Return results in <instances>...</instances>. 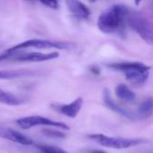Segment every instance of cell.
Returning a JSON list of instances; mask_svg holds the SVG:
<instances>
[{
  "mask_svg": "<svg viewBox=\"0 0 153 153\" xmlns=\"http://www.w3.org/2000/svg\"><path fill=\"white\" fill-rule=\"evenodd\" d=\"M131 9L125 4H114L102 13L98 19V27L104 33H114L126 23Z\"/></svg>",
  "mask_w": 153,
  "mask_h": 153,
  "instance_id": "6da1fadb",
  "label": "cell"
},
{
  "mask_svg": "<svg viewBox=\"0 0 153 153\" xmlns=\"http://www.w3.org/2000/svg\"><path fill=\"white\" fill-rule=\"evenodd\" d=\"M30 1H31V0H30Z\"/></svg>",
  "mask_w": 153,
  "mask_h": 153,
  "instance_id": "d4e9b609",
  "label": "cell"
},
{
  "mask_svg": "<svg viewBox=\"0 0 153 153\" xmlns=\"http://www.w3.org/2000/svg\"><path fill=\"white\" fill-rule=\"evenodd\" d=\"M16 124L23 130H28L30 129L34 126H52V127H56L62 130H69V126L63 123V122H57L51 120L49 118H47L45 117L41 116H30V117H22L16 120Z\"/></svg>",
  "mask_w": 153,
  "mask_h": 153,
  "instance_id": "8992f818",
  "label": "cell"
},
{
  "mask_svg": "<svg viewBox=\"0 0 153 153\" xmlns=\"http://www.w3.org/2000/svg\"><path fill=\"white\" fill-rule=\"evenodd\" d=\"M82 104H83V100H82V98L80 97V98H77L76 100H74V101H72L69 104L53 105L52 108L56 111H57V112H59V113H61V114H63V115H65V116H66L68 117L74 118L79 114V112H80V110H81V108L82 107Z\"/></svg>",
  "mask_w": 153,
  "mask_h": 153,
  "instance_id": "9c48e42d",
  "label": "cell"
},
{
  "mask_svg": "<svg viewBox=\"0 0 153 153\" xmlns=\"http://www.w3.org/2000/svg\"><path fill=\"white\" fill-rule=\"evenodd\" d=\"M153 113V98H147L138 107V117L145 118Z\"/></svg>",
  "mask_w": 153,
  "mask_h": 153,
  "instance_id": "9a60e30c",
  "label": "cell"
},
{
  "mask_svg": "<svg viewBox=\"0 0 153 153\" xmlns=\"http://www.w3.org/2000/svg\"><path fill=\"white\" fill-rule=\"evenodd\" d=\"M18 52L15 55V56L13 58V60L18 62H45V61L56 59L59 56L58 52H50V53L29 52V53H21V54H19Z\"/></svg>",
  "mask_w": 153,
  "mask_h": 153,
  "instance_id": "52a82bcc",
  "label": "cell"
},
{
  "mask_svg": "<svg viewBox=\"0 0 153 153\" xmlns=\"http://www.w3.org/2000/svg\"><path fill=\"white\" fill-rule=\"evenodd\" d=\"M0 138L22 144V145H31L33 141L30 137L26 134H23L16 130H13L10 127L0 126Z\"/></svg>",
  "mask_w": 153,
  "mask_h": 153,
  "instance_id": "ba28073f",
  "label": "cell"
},
{
  "mask_svg": "<svg viewBox=\"0 0 153 153\" xmlns=\"http://www.w3.org/2000/svg\"><path fill=\"white\" fill-rule=\"evenodd\" d=\"M142 1H143V0H134V4H135L136 5H139V4H141Z\"/></svg>",
  "mask_w": 153,
  "mask_h": 153,
  "instance_id": "7402d4cb",
  "label": "cell"
},
{
  "mask_svg": "<svg viewBox=\"0 0 153 153\" xmlns=\"http://www.w3.org/2000/svg\"><path fill=\"white\" fill-rule=\"evenodd\" d=\"M36 147L39 150V152L44 153H68L59 147L52 145H37Z\"/></svg>",
  "mask_w": 153,
  "mask_h": 153,
  "instance_id": "2e32d148",
  "label": "cell"
},
{
  "mask_svg": "<svg viewBox=\"0 0 153 153\" xmlns=\"http://www.w3.org/2000/svg\"><path fill=\"white\" fill-rule=\"evenodd\" d=\"M88 137L97 142L100 145L103 147L116 149V150L128 149L131 147H134V146L148 143V141L145 139L112 137V136H107L104 134H90L88 135Z\"/></svg>",
  "mask_w": 153,
  "mask_h": 153,
  "instance_id": "277c9868",
  "label": "cell"
},
{
  "mask_svg": "<svg viewBox=\"0 0 153 153\" xmlns=\"http://www.w3.org/2000/svg\"><path fill=\"white\" fill-rule=\"evenodd\" d=\"M42 134L44 135H46L47 137L55 138V139H63V138H65V136H66V134L63 132L54 130V129H48V128L43 129Z\"/></svg>",
  "mask_w": 153,
  "mask_h": 153,
  "instance_id": "e0dca14e",
  "label": "cell"
},
{
  "mask_svg": "<svg viewBox=\"0 0 153 153\" xmlns=\"http://www.w3.org/2000/svg\"><path fill=\"white\" fill-rule=\"evenodd\" d=\"M91 71L93 74H99V73H100V70H99V68H98L97 66H92L91 69Z\"/></svg>",
  "mask_w": 153,
  "mask_h": 153,
  "instance_id": "44dd1931",
  "label": "cell"
},
{
  "mask_svg": "<svg viewBox=\"0 0 153 153\" xmlns=\"http://www.w3.org/2000/svg\"><path fill=\"white\" fill-rule=\"evenodd\" d=\"M44 5L51 8V9H57L59 4H58V0H39Z\"/></svg>",
  "mask_w": 153,
  "mask_h": 153,
  "instance_id": "ac0fdd59",
  "label": "cell"
},
{
  "mask_svg": "<svg viewBox=\"0 0 153 153\" xmlns=\"http://www.w3.org/2000/svg\"><path fill=\"white\" fill-rule=\"evenodd\" d=\"M17 52H8V51H5V52L0 54V62L4 61V60H8V59H11V58L13 59L15 56V55L17 54Z\"/></svg>",
  "mask_w": 153,
  "mask_h": 153,
  "instance_id": "d6986e66",
  "label": "cell"
},
{
  "mask_svg": "<svg viewBox=\"0 0 153 153\" xmlns=\"http://www.w3.org/2000/svg\"><path fill=\"white\" fill-rule=\"evenodd\" d=\"M108 66L112 70L123 73L126 80L135 86L144 84L149 78L151 71V66L141 62L113 63Z\"/></svg>",
  "mask_w": 153,
  "mask_h": 153,
  "instance_id": "7a4b0ae2",
  "label": "cell"
},
{
  "mask_svg": "<svg viewBox=\"0 0 153 153\" xmlns=\"http://www.w3.org/2000/svg\"><path fill=\"white\" fill-rule=\"evenodd\" d=\"M103 100H104L105 105L109 109H111L112 111H114V112H116V113H117V114H119V115H121V116H123V117H125L126 118H129V119H133L134 120V119H135L137 117V116L134 115L130 110H128V109L125 108L124 107L117 104L113 100V99L111 98L110 93H109L108 90H107V89L103 92Z\"/></svg>",
  "mask_w": 153,
  "mask_h": 153,
  "instance_id": "30bf717a",
  "label": "cell"
},
{
  "mask_svg": "<svg viewBox=\"0 0 153 153\" xmlns=\"http://www.w3.org/2000/svg\"><path fill=\"white\" fill-rule=\"evenodd\" d=\"M152 153H153V152H152Z\"/></svg>",
  "mask_w": 153,
  "mask_h": 153,
  "instance_id": "484cf974",
  "label": "cell"
},
{
  "mask_svg": "<svg viewBox=\"0 0 153 153\" xmlns=\"http://www.w3.org/2000/svg\"><path fill=\"white\" fill-rule=\"evenodd\" d=\"M86 153H107L106 152L100 151V150H89Z\"/></svg>",
  "mask_w": 153,
  "mask_h": 153,
  "instance_id": "ffe728a7",
  "label": "cell"
},
{
  "mask_svg": "<svg viewBox=\"0 0 153 153\" xmlns=\"http://www.w3.org/2000/svg\"><path fill=\"white\" fill-rule=\"evenodd\" d=\"M90 1H91V3H94V2H96V1H97V0H90Z\"/></svg>",
  "mask_w": 153,
  "mask_h": 153,
  "instance_id": "603a6c76",
  "label": "cell"
},
{
  "mask_svg": "<svg viewBox=\"0 0 153 153\" xmlns=\"http://www.w3.org/2000/svg\"><path fill=\"white\" fill-rule=\"evenodd\" d=\"M66 5L71 13L80 20H87L91 15V11L86 4L79 0H67Z\"/></svg>",
  "mask_w": 153,
  "mask_h": 153,
  "instance_id": "8fae6325",
  "label": "cell"
},
{
  "mask_svg": "<svg viewBox=\"0 0 153 153\" xmlns=\"http://www.w3.org/2000/svg\"><path fill=\"white\" fill-rule=\"evenodd\" d=\"M126 24L146 42L148 45L153 46V22L143 14L131 10L127 19Z\"/></svg>",
  "mask_w": 153,
  "mask_h": 153,
  "instance_id": "3957f363",
  "label": "cell"
},
{
  "mask_svg": "<svg viewBox=\"0 0 153 153\" xmlns=\"http://www.w3.org/2000/svg\"><path fill=\"white\" fill-rule=\"evenodd\" d=\"M34 72L30 70H1L0 71V80H13L18 78H23L27 76H31Z\"/></svg>",
  "mask_w": 153,
  "mask_h": 153,
  "instance_id": "7c38bea8",
  "label": "cell"
},
{
  "mask_svg": "<svg viewBox=\"0 0 153 153\" xmlns=\"http://www.w3.org/2000/svg\"><path fill=\"white\" fill-rule=\"evenodd\" d=\"M24 102L25 100L22 98H20L12 92L5 91L0 88V103L8 106H19Z\"/></svg>",
  "mask_w": 153,
  "mask_h": 153,
  "instance_id": "4fadbf2b",
  "label": "cell"
},
{
  "mask_svg": "<svg viewBox=\"0 0 153 153\" xmlns=\"http://www.w3.org/2000/svg\"><path fill=\"white\" fill-rule=\"evenodd\" d=\"M116 94L117 96L125 101L133 102L136 100V94L126 84H118L116 88Z\"/></svg>",
  "mask_w": 153,
  "mask_h": 153,
  "instance_id": "5bb4252c",
  "label": "cell"
},
{
  "mask_svg": "<svg viewBox=\"0 0 153 153\" xmlns=\"http://www.w3.org/2000/svg\"><path fill=\"white\" fill-rule=\"evenodd\" d=\"M71 45L66 42H60V41H53L48 39H31L21 42L10 48L6 51L8 52H17L26 48H38V49H69Z\"/></svg>",
  "mask_w": 153,
  "mask_h": 153,
  "instance_id": "5b68a950",
  "label": "cell"
},
{
  "mask_svg": "<svg viewBox=\"0 0 153 153\" xmlns=\"http://www.w3.org/2000/svg\"><path fill=\"white\" fill-rule=\"evenodd\" d=\"M39 153H44V152H39Z\"/></svg>",
  "mask_w": 153,
  "mask_h": 153,
  "instance_id": "cb8c5ba5",
  "label": "cell"
}]
</instances>
